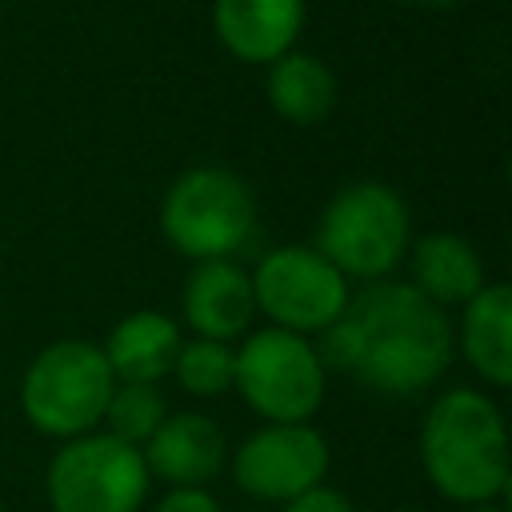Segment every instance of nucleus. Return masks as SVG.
<instances>
[{
	"label": "nucleus",
	"instance_id": "nucleus-5",
	"mask_svg": "<svg viewBox=\"0 0 512 512\" xmlns=\"http://www.w3.org/2000/svg\"><path fill=\"white\" fill-rule=\"evenodd\" d=\"M164 240L188 260H228L256 228V196L244 176L200 164L180 172L160 204Z\"/></svg>",
	"mask_w": 512,
	"mask_h": 512
},
{
	"label": "nucleus",
	"instance_id": "nucleus-3",
	"mask_svg": "<svg viewBox=\"0 0 512 512\" xmlns=\"http://www.w3.org/2000/svg\"><path fill=\"white\" fill-rule=\"evenodd\" d=\"M112 388L116 376L104 360V348L80 336H64L40 348L24 368L20 412L36 432L64 444L104 420Z\"/></svg>",
	"mask_w": 512,
	"mask_h": 512
},
{
	"label": "nucleus",
	"instance_id": "nucleus-19",
	"mask_svg": "<svg viewBox=\"0 0 512 512\" xmlns=\"http://www.w3.org/2000/svg\"><path fill=\"white\" fill-rule=\"evenodd\" d=\"M280 512H356L352 500L340 492V488H328V484H316L308 492H300L296 500L280 504Z\"/></svg>",
	"mask_w": 512,
	"mask_h": 512
},
{
	"label": "nucleus",
	"instance_id": "nucleus-21",
	"mask_svg": "<svg viewBox=\"0 0 512 512\" xmlns=\"http://www.w3.org/2000/svg\"><path fill=\"white\" fill-rule=\"evenodd\" d=\"M464 512H504V508H496V504H476V508H464Z\"/></svg>",
	"mask_w": 512,
	"mask_h": 512
},
{
	"label": "nucleus",
	"instance_id": "nucleus-18",
	"mask_svg": "<svg viewBox=\"0 0 512 512\" xmlns=\"http://www.w3.org/2000/svg\"><path fill=\"white\" fill-rule=\"evenodd\" d=\"M232 372H236V348L220 340H200V336L184 340L172 360L176 384L192 396H224L232 388Z\"/></svg>",
	"mask_w": 512,
	"mask_h": 512
},
{
	"label": "nucleus",
	"instance_id": "nucleus-8",
	"mask_svg": "<svg viewBox=\"0 0 512 512\" xmlns=\"http://www.w3.org/2000/svg\"><path fill=\"white\" fill-rule=\"evenodd\" d=\"M252 276L256 312L272 320V328L312 336L328 332L344 304H348V280L308 244H284L260 256Z\"/></svg>",
	"mask_w": 512,
	"mask_h": 512
},
{
	"label": "nucleus",
	"instance_id": "nucleus-17",
	"mask_svg": "<svg viewBox=\"0 0 512 512\" xmlns=\"http://www.w3.org/2000/svg\"><path fill=\"white\" fill-rule=\"evenodd\" d=\"M164 416H168V404H164L160 384H136V380H116L108 408H104L108 436L136 444V448H144V440L164 424Z\"/></svg>",
	"mask_w": 512,
	"mask_h": 512
},
{
	"label": "nucleus",
	"instance_id": "nucleus-6",
	"mask_svg": "<svg viewBox=\"0 0 512 512\" xmlns=\"http://www.w3.org/2000/svg\"><path fill=\"white\" fill-rule=\"evenodd\" d=\"M232 388L268 424H308L328 388V364L308 336L284 328L244 332Z\"/></svg>",
	"mask_w": 512,
	"mask_h": 512
},
{
	"label": "nucleus",
	"instance_id": "nucleus-14",
	"mask_svg": "<svg viewBox=\"0 0 512 512\" xmlns=\"http://www.w3.org/2000/svg\"><path fill=\"white\" fill-rule=\"evenodd\" d=\"M420 296H428L436 308L468 304L484 284V260L460 232H428L412 248V280Z\"/></svg>",
	"mask_w": 512,
	"mask_h": 512
},
{
	"label": "nucleus",
	"instance_id": "nucleus-10",
	"mask_svg": "<svg viewBox=\"0 0 512 512\" xmlns=\"http://www.w3.org/2000/svg\"><path fill=\"white\" fill-rule=\"evenodd\" d=\"M180 312L200 340L232 344L236 336L252 332L256 320L252 276L232 260H200L184 280Z\"/></svg>",
	"mask_w": 512,
	"mask_h": 512
},
{
	"label": "nucleus",
	"instance_id": "nucleus-15",
	"mask_svg": "<svg viewBox=\"0 0 512 512\" xmlns=\"http://www.w3.org/2000/svg\"><path fill=\"white\" fill-rule=\"evenodd\" d=\"M184 336L180 324L156 308L128 312L104 344V360L116 380H136V384H160L172 372V360L180 352Z\"/></svg>",
	"mask_w": 512,
	"mask_h": 512
},
{
	"label": "nucleus",
	"instance_id": "nucleus-9",
	"mask_svg": "<svg viewBox=\"0 0 512 512\" xmlns=\"http://www.w3.org/2000/svg\"><path fill=\"white\" fill-rule=\"evenodd\" d=\"M328 444L312 424H264L232 452V480L244 496L288 504L324 484Z\"/></svg>",
	"mask_w": 512,
	"mask_h": 512
},
{
	"label": "nucleus",
	"instance_id": "nucleus-12",
	"mask_svg": "<svg viewBox=\"0 0 512 512\" xmlns=\"http://www.w3.org/2000/svg\"><path fill=\"white\" fill-rule=\"evenodd\" d=\"M148 476H160L172 488H204L228 460L224 432L204 412H176L144 440L140 448Z\"/></svg>",
	"mask_w": 512,
	"mask_h": 512
},
{
	"label": "nucleus",
	"instance_id": "nucleus-23",
	"mask_svg": "<svg viewBox=\"0 0 512 512\" xmlns=\"http://www.w3.org/2000/svg\"><path fill=\"white\" fill-rule=\"evenodd\" d=\"M388 512H412V508H388Z\"/></svg>",
	"mask_w": 512,
	"mask_h": 512
},
{
	"label": "nucleus",
	"instance_id": "nucleus-16",
	"mask_svg": "<svg viewBox=\"0 0 512 512\" xmlns=\"http://www.w3.org/2000/svg\"><path fill=\"white\" fill-rule=\"evenodd\" d=\"M264 92L280 120L296 128H312V124H324L336 108V72L320 56L292 48L268 64Z\"/></svg>",
	"mask_w": 512,
	"mask_h": 512
},
{
	"label": "nucleus",
	"instance_id": "nucleus-4",
	"mask_svg": "<svg viewBox=\"0 0 512 512\" xmlns=\"http://www.w3.org/2000/svg\"><path fill=\"white\" fill-rule=\"evenodd\" d=\"M412 216L396 188L356 180L340 188L320 212L316 252L344 280H384L408 252Z\"/></svg>",
	"mask_w": 512,
	"mask_h": 512
},
{
	"label": "nucleus",
	"instance_id": "nucleus-11",
	"mask_svg": "<svg viewBox=\"0 0 512 512\" xmlns=\"http://www.w3.org/2000/svg\"><path fill=\"white\" fill-rule=\"evenodd\" d=\"M304 12V0H212V32L228 56L272 64L296 48Z\"/></svg>",
	"mask_w": 512,
	"mask_h": 512
},
{
	"label": "nucleus",
	"instance_id": "nucleus-1",
	"mask_svg": "<svg viewBox=\"0 0 512 512\" xmlns=\"http://www.w3.org/2000/svg\"><path fill=\"white\" fill-rule=\"evenodd\" d=\"M320 356L324 364L352 372L372 392L416 396L452 364L456 332L448 312L408 280H372L364 292L348 296Z\"/></svg>",
	"mask_w": 512,
	"mask_h": 512
},
{
	"label": "nucleus",
	"instance_id": "nucleus-22",
	"mask_svg": "<svg viewBox=\"0 0 512 512\" xmlns=\"http://www.w3.org/2000/svg\"><path fill=\"white\" fill-rule=\"evenodd\" d=\"M424 4H436V8H452V4H460V0H424Z\"/></svg>",
	"mask_w": 512,
	"mask_h": 512
},
{
	"label": "nucleus",
	"instance_id": "nucleus-2",
	"mask_svg": "<svg viewBox=\"0 0 512 512\" xmlns=\"http://www.w3.org/2000/svg\"><path fill=\"white\" fill-rule=\"evenodd\" d=\"M420 464L428 484L460 504H492L508 492V428L492 396L476 388H448L420 424Z\"/></svg>",
	"mask_w": 512,
	"mask_h": 512
},
{
	"label": "nucleus",
	"instance_id": "nucleus-7",
	"mask_svg": "<svg viewBox=\"0 0 512 512\" xmlns=\"http://www.w3.org/2000/svg\"><path fill=\"white\" fill-rule=\"evenodd\" d=\"M148 480L152 476L136 444L108 432H84L56 448L44 492L52 512H140Z\"/></svg>",
	"mask_w": 512,
	"mask_h": 512
},
{
	"label": "nucleus",
	"instance_id": "nucleus-20",
	"mask_svg": "<svg viewBox=\"0 0 512 512\" xmlns=\"http://www.w3.org/2000/svg\"><path fill=\"white\" fill-rule=\"evenodd\" d=\"M156 512H220V504L208 488H168Z\"/></svg>",
	"mask_w": 512,
	"mask_h": 512
},
{
	"label": "nucleus",
	"instance_id": "nucleus-13",
	"mask_svg": "<svg viewBox=\"0 0 512 512\" xmlns=\"http://www.w3.org/2000/svg\"><path fill=\"white\" fill-rule=\"evenodd\" d=\"M460 352L472 364V372L492 384H512V288L508 284H484L460 312Z\"/></svg>",
	"mask_w": 512,
	"mask_h": 512
}]
</instances>
